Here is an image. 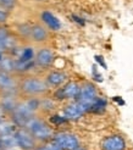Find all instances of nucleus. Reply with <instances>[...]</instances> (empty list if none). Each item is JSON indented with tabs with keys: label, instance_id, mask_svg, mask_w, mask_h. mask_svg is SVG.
Returning <instances> with one entry per match:
<instances>
[{
	"label": "nucleus",
	"instance_id": "obj_1",
	"mask_svg": "<svg viewBox=\"0 0 133 150\" xmlns=\"http://www.w3.org/2000/svg\"><path fill=\"white\" fill-rule=\"evenodd\" d=\"M50 91L45 78L31 73L20 76V96L22 98H42L49 95Z\"/></svg>",
	"mask_w": 133,
	"mask_h": 150
},
{
	"label": "nucleus",
	"instance_id": "obj_2",
	"mask_svg": "<svg viewBox=\"0 0 133 150\" xmlns=\"http://www.w3.org/2000/svg\"><path fill=\"white\" fill-rule=\"evenodd\" d=\"M26 128L33 134V137L38 140L39 144L53 140V137L55 134L54 127L39 115H35L29 120L26 125Z\"/></svg>",
	"mask_w": 133,
	"mask_h": 150
},
{
	"label": "nucleus",
	"instance_id": "obj_3",
	"mask_svg": "<svg viewBox=\"0 0 133 150\" xmlns=\"http://www.w3.org/2000/svg\"><path fill=\"white\" fill-rule=\"evenodd\" d=\"M99 95L100 94H99L97 86L91 81H84L81 83V91H79V94L77 96L76 101H78L81 105H82L88 114L92 104L97 100V98Z\"/></svg>",
	"mask_w": 133,
	"mask_h": 150
},
{
	"label": "nucleus",
	"instance_id": "obj_4",
	"mask_svg": "<svg viewBox=\"0 0 133 150\" xmlns=\"http://www.w3.org/2000/svg\"><path fill=\"white\" fill-rule=\"evenodd\" d=\"M81 91V83L77 81H69L65 83L62 87L54 89L53 92V98L57 103H64V101H73L77 99V96Z\"/></svg>",
	"mask_w": 133,
	"mask_h": 150
},
{
	"label": "nucleus",
	"instance_id": "obj_5",
	"mask_svg": "<svg viewBox=\"0 0 133 150\" xmlns=\"http://www.w3.org/2000/svg\"><path fill=\"white\" fill-rule=\"evenodd\" d=\"M53 142L62 150H76L77 148L82 146L81 138L76 133L70 131H57V132L55 131Z\"/></svg>",
	"mask_w": 133,
	"mask_h": 150
},
{
	"label": "nucleus",
	"instance_id": "obj_6",
	"mask_svg": "<svg viewBox=\"0 0 133 150\" xmlns=\"http://www.w3.org/2000/svg\"><path fill=\"white\" fill-rule=\"evenodd\" d=\"M0 94L20 95V76L0 70Z\"/></svg>",
	"mask_w": 133,
	"mask_h": 150
},
{
	"label": "nucleus",
	"instance_id": "obj_7",
	"mask_svg": "<svg viewBox=\"0 0 133 150\" xmlns=\"http://www.w3.org/2000/svg\"><path fill=\"white\" fill-rule=\"evenodd\" d=\"M15 139H16V144L20 150H35L39 145L38 140L26 127H18L15 131Z\"/></svg>",
	"mask_w": 133,
	"mask_h": 150
},
{
	"label": "nucleus",
	"instance_id": "obj_8",
	"mask_svg": "<svg viewBox=\"0 0 133 150\" xmlns=\"http://www.w3.org/2000/svg\"><path fill=\"white\" fill-rule=\"evenodd\" d=\"M100 150H127V140L120 133L108 134L100 140Z\"/></svg>",
	"mask_w": 133,
	"mask_h": 150
},
{
	"label": "nucleus",
	"instance_id": "obj_9",
	"mask_svg": "<svg viewBox=\"0 0 133 150\" xmlns=\"http://www.w3.org/2000/svg\"><path fill=\"white\" fill-rule=\"evenodd\" d=\"M50 40V31L43 23H32L29 29L28 42L38 45H45Z\"/></svg>",
	"mask_w": 133,
	"mask_h": 150
},
{
	"label": "nucleus",
	"instance_id": "obj_10",
	"mask_svg": "<svg viewBox=\"0 0 133 150\" xmlns=\"http://www.w3.org/2000/svg\"><path fill=\"white\" fill-rule=\"evenodd\" d=\"M55 61V52L50 47L43 45L37 50L35 54V65L37 69L48 70Z\"/></svg>",
	"mask_w": 133,
	"mask_h": 150
},
{
	"label": "nucleus",
	"instance_id": "obj_11",
	"mask_svg": "<svg viewBox=\"0 0 133 150\" xmlns=\"http://www.w3.org/2000/svg\"><path fill=\"white\" fill-rule=\"evenodd\" d=\"M62 115L67 118L70 122H77L84 115H87V111L78 101L73 100V101H67L64 105Z\"/></svg>",
	"mask_w": 133,
	"mask_h": 150
},
{
	"label": "nucleus",
	"instance_id": "obj_12",
	"mask_svg": "<svg viewBox=\"0 0 133 150\" xmlns=\"http://www.w3.org/2000/svg\"><path fill=\"white\" fill-rule=\"evenodd\" d=\"M50 89H56L62 87L69 82V74L62 70H49L44 76Z\"/></svg>",
	"mask_w": 133,
	"mask_h": 150
},
{
	"label": "nucleus",
	"instance_id": "obj_13",
	"mask_svg": "<svg viewBox=\"0 0 133 150\" xmlns=\"http://www.w3.org/2000/svg\"><path fill=\"white\" fill-rule=\"evenodd\" d=\"M20 101L21 98L18 94H0V108L6 116H11L18 106Z\"/></svg>",
	"mask_w": 133,
	"mask_h": 150
},
{
	"label": "nucleus",
	"instance_id": "obj_14",
	"mask_svg": "<svg viewBox=\"0 0 133 150\" xmlns=\"http://www.w3.org/2000/svg\"><path fill=\"white\" fill-rule=\"evenodd\" d=\"M39 18H40L42 23L45 26L50 32H59L62 27V23H61V21L59 20V17L49 10H43L39 15Z\"/></svg>",
	"mask_w": 133,
	"mask_h": 150
},
{
	"label": "nucleus",
	"instance_id": "obj_15",
	"mask_svg": "<svg viewBox=\"0 0 133 150\" xmlns=\"http://www.w3.org/2000/svg\"><path fill=\"white\" fill-rule=\"evenodd\" d=\"M35 48L32 44H26V45L22 47V50L20 52V55L16 57V60L18 62H32L35 61Z\"/></svg>",
	"mask_w": 133,
	"mask_h": 150
},
{
	"label": "nucleus",
	"instance_id": "obj_16",
	"mask_svg": "<svg viewBox=\"0 0 133 150\" xmlns=\"http://www.w3.org/2000/svg\"><path fill=\"white\" fill-rule=\"evenodd\" d=\"M56 100L53 98V96H42L40 98V110L39 114H45V115H50L53 114L54 110L56 109Z\"/></svg>",
	"mask_w": 133,
	"mask_h": 150
},
{
	"label": "nucleus",
	"instance_id": "obj_17",
	"mask_svg": "<svg viewBox=\"0 0 133 150\" xmlns=\"http://www.w3.org/2000/svg\"><path fill=\"white\" fill-rule=\"evenodd\" d=\"M108 99L105 98V96H101L99 95L97 100H95L92 106L89 109V112L88 114H93V115H103L104 112L108 110Z\"/></svg>",
	"mask_w": 133,
	"mask_h": 150
},
{
	"label": "nucleus",
	"instance_id": "obj_18",
	"mask_svg": "<svg viewBox=\"0 0 133 150\" xmlns=\"http://www.w3.org/2000/svg\"><path fill=\"white\" fill-rule=\"evenodd\" d=\"M0 70L5 72L15 73V71H16V59L10 54H5V56L0 60Z\"/></svg>",
	"mask_w": 133,
	"mask_h": 150
},
{
	"label": "nucleus",
	"instance_id": "obj_19",
	"mask_svg": "<svg viewBox=\"0 0 133 150\" xmlns=\"http://www.w3.org/2000/svg\"><path fill=\"white\" fill-rule=\"evenodd\" d=\"M49 118H48V122L53 126V127H62L65 125L70 123V121L67 118H66L64 115H60V114H55V112H53V114L48 115Z\"/></svg>",
	"mask_w": 133,
	"mask_h": 150
},
{
	"label": "nucleus",
	"instance_id": "obj_20",
	"mask_svg": "<svg viewBox=\"0 0 133 150\" xmlns=\"http://www.w3.org/2000/svg\"><path fill=\"white\" fill-rule=\"evenodd\" d=\"M35 150H62V149L57 144H55L53 140H50V142H47V143H40Z\"/></svg>",
	"mask_w": 133,
	"mask_h": 150
},
{
	"label": "nucleus",
	"instance_id": "obj_21",
	"mask_svg": "<svg viewBox=\"0 0 133 150\" xmlns=\"http://www.w3.org/2000/svg\"><path fill=\"white\" fill-rule=\"evenodd\" d=\"M92 78L94 82H99V83H101V82L104 81V77H103V74L99 72L97 64L92 66Z\"/></svg>",
	"mask_w": 133,
	"mask_h": 150
},
{
	"label": "nucleus",
	"instance_id": "obj_22",
	"mask_svg": "<svg viewBox=\"0 0 133 150\" xmlns=\"http://www.w3.org/2000/svg\"><path fill=\"white\" fill-rule=\"evenodd\" d=\"M17 0H0V5H1V7H4V9H6L7 11L12 10L15 5H16Z\"/></svg>",
	"mask_w": 133,
	"mask_h": 150
},
{
	"label": "nucleus",
	"instance_id": "obj_23",
	"mask_svg": "<svg viewBox=\"0 0 133 150\" xmlns=\"http://www.w3.org/2000/svg\"><path fill=\"white\" fill-rule=\"evenodd\" d=\"M10 16V11H7L4 7H0V26H4Z\"/></svg>",
	"mask_w": 133,
	"mask_h": 150
},
{
	"label": "nucleus",
	"instance_id": "obj_24",
	"mask_svg": "<svg viewBox=\"0 0 133 150\" xmlns=\"http://www.w3.org/2000/svg\"><path fill=\"white\" fill-rule=\"evenodd\" d=\"M94 59H95V62H97V65L99 67H101V69H104V70H108V65L105 62L104 56H103V55H95Z\"/></svg>",
	"mask_w": 133,
	"mask_h": 150
},
{
	"label": "nucleus",
	"instance_id": "obj_25",
	"mask_svg": "<svg viewBox=\"0 0 133 150\" xmlns=\"http://www.w3.org/2000/svg\"><path fill=\"white\" fill-rule=\"evenodd\" d=\"M71 20L75 22V23H77L78 26H81V27L86 26V20H84L83 17L78 16V15H76V13H72V15H71Z\"/></svg>",
	"mask_w": 133,
	"mask_h": 150
},
{
	"label": "nucleus",
	"instance_id": "obj_26",
	"mask_svg": "<svg viewBox=\"0 0 133 150\" xmlns=\"http://www.w3.org/2000/svg\"><path fill=\"white\" fill-rule=\"evenodd\" d=\"M112 100H114L116 104H119V106H123V105L126 104V103H125V100L121 98V96H114Z\"/></svg>",
	"mask_w": 133,
	"mask_h": 150
},
{
	"label": "nucleus",
	"instance_id": "obj_27",
	"mask_svg": "<svg viewBox=\"0 0 133 150\" xmlns=\"http://www.w3.org/2000/svg\"><path fill=\"white\" fill-rule=\"evenodd\" d=\"M5 54H6V52H5L3 49H0V60H1V59L5 56Z\"/></svg>",
	"mask_w": 133,
	"mask_h": 150
},
{
	"label": "nucleus",
	"instance_id": "obj_28",
	"mask_svg": "<svg viewBox=\"0 0 133 150\" xmlns=\"http://www.w3.org/2000/svg\"><path fill=\"white\" fill-rule=\"evenodd\" d=\"M76 150H87L86 148H83V146H79V148H77Z\"/></svg>",
	"mask_w": 133,
	"mask_h": 150
},
{
	"label": "nucleus",
	"instance_id": "obj_29",
	"mask_svg": "<svg viewBox=\"0 0 133 150\" xmlns=\"http://www.w3.org/2000/svg\"><path fill=\"white\" fill-rule=\"evenodd\" d=\"M0 150H3V145H1V142H0Z\"/></svg>",
	"mask_w": 133,
	"mask_h": 150
},
{
	"label": "nucleus",
	"instance_id": "obj_30",
	"mask_svg": "<svg viewBox=\"0 0 133 150\" xmlns=\"http://www.w3.org/2000/svg\"><path fill=\"white\" fill-rule=\"evenodd\" d=\"M3 150H16V149H13V148H12V149H3Z\"/></svg>",
	"mask_w": 133,
	"mask_h": 150
},
{
	"label": "nucleus",
	"instance_id": "obj_31",
	"mask_svg": "<svg viewBox=\"0 0 133 150\" xmlns=\"http://www.w3.org/2000/svg\"><path fill=\"white\" fill-rule=\"evenodd\" d=\"M38 1H43V0H38Z\"/></svg>",
	"mask_w": 133,
	"mask_h": 150
}]
</instances>
